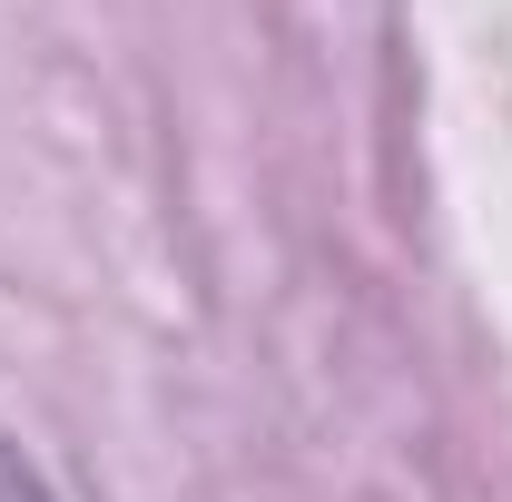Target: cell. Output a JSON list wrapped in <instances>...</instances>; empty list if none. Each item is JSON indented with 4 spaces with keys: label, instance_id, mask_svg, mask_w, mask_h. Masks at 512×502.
<instances>
[{
    "label": "cell",
    "instance_id": "1",
    "mask_svg": "<svg viewBox=\"0 0 512 502\" xmlns=\"http://www.w3.org/2000/svg\"><path fill=\"white\" fill-rule=\"evenodd\" d=\"M0 502H50V483L20 463V443H10V434H0Z\"/></svg>",
    "mask_w": 512,
    "mask_h": 502
}]
</instances>
